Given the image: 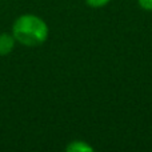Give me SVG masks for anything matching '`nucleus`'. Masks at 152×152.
Returning a JSON list of instances; mask_svg holds the SVG:
<instances>
[{"mask_svg": "<svg viewBox=\"0 0 152 152\" xmlns=\"http://www.w3.org/2000/svg\"><path fill=\"white\" fill-rule=\"evenodd\" d=\"M139 5L145 11H152V0H137Z\"/></svg>", "mask_w": 152, "mask_h": 152, "instance_id": "nucleus-5", "label": "nucleus"}, {"mask_svg": "<svg viewBox=\"0 0 152 152\" xmlns=\"http://www.w3.org/2000/svg\"><path fill=\"white\" fill-rule=\"evenodd\" d=\"M16 40L11 32H0V58L8 56L16 47Z\"/></svg>", "mask_w": 152, "mask_h": 152, "instance_id": "nucleus-2", "label": "nucleus"}, {"mask_svg": "<svg viewBox=\"0 0 152 152\" xmlns=\"http://www.w3.org/2000/svg\"><path fill=\"white\" fill-rule=\"evenodd\" d=\"M87 5L92 8H102V7H105L111 0H84Z\"/></svg>", "mask_w": 152, "mask_h": 152, "instance_id": "nucleus-4", "label": "nucleus"}, {"mask_svg": "<svg viewBox=\"0 0 152 152\" xmlns=\"http://www.w3.org/2000/svg\"><path fill=\"white\" fill-rule=\"evenodd\" d=\"M67 152H92L94 148L84 140H72L66 147Z\"/></svg>", "mask_w": 152, "mask_h": 152, "instance_id": "nucleus-3", "label": "nucleus"}, {"mask_svg": "<svg viewBox=\"0 0 152 152\" xmlns=\"http://www.w3.org/2000/svg\"><path fill=\"white\" fill-rule=\"evenodd\" d=\"M11 34L18 44L27 48H35L47 42L50 28L45 20L40 16L35 13H23L13 20Z\"/></svg>", "mask_w": 152, "mask_h": 152, "instance_id": "nucleus-1", "label": "nucleus"}]
</instances>
